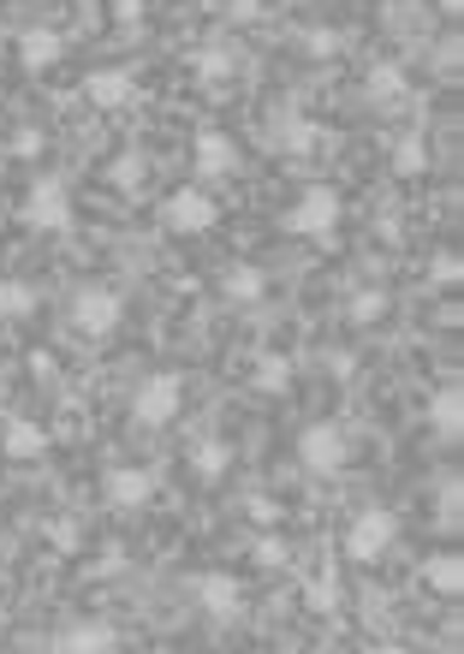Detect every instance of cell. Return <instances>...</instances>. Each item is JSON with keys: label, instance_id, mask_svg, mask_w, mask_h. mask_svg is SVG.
<instances>
[{"label": "cell", "instance_id": "ffe728a7", "mask_svg": "<svg viewBox=\"0 0 464 654\" xmlns=\"http://www.w3.org/2000/svg\"><path fill=\"white\" fill-rule=\"evenodd\" d=\"M394 173H405V179L429 173V143L417 137V131H405V137H394Z\"/></svg>", "mask_w": 464, "mask_h": 654}, {"label": "cell", "instance_id": "7a4b0ae2", "mask_svg": "<svg viewBox=\"0 0 464 654\" xmlns=\"http://www.w3.org/2000/svg\"><path fill=\"white\" fill-rule=\"evenodd\" d=\"M394 535H399V518L387 512V506H369V512H357L352 518V530H345V554L352 559H364V565H375L394 547Z\"/></svg>", "mask_w": 464, "mask_h": 654}, {"label": "cell", "instance_id": "83f0119b", "mask_svg": "<svg viewBox=\"0 0 464 654\" xmlns=\"http://www.w3.org/2000/svg\"><path fill=\"white\" fill-rule=\"evenodd\" d=\"M48 542L60 547V554H71V547H78V523H71V518H54V523H48Z\"/></svg>", "mask_w": 464, "mask_h": 654}, {"label": "cell", "instance_id": "30bf717a", "mask_svg": "<svg viewBox=\"0 0 464 654\" xmlns=\"http://www.w3.org/2000/svg\"><path fill=\"white\" fill-rule=\"evenodd\" d=\"M191 162H197L202 179H227V173L239 167V143H232L227 131L202 125V131H197V143H191Z\"/></svg>", "mask_w": 464, "mask_h": 654}, {"label": "cell", "instance_id": "f1b7e54d", "mask_svg": "<svg viewBox=\"0 0 464 654\" xmlns=\"http://www.w3.org/2000/svg\"><path fill=\"white\" fill-rule=\"evenodd\" d=\"M227 19L232 24H256V19H263V7H256V0H227Z\"/></svg>", "mask_w": 464, "mask_h": 654}, {"label": "cell", "instance_id": "4316f807", "mask_svg": "<svg viewBox=\"0 0 464 654\" xmlns=\"http://www.w3.org/2000/svg\"><path fill=\"white\" fill-rule=\"evenodd\" d=\"M286 559H292V547H286L280 535H263V542H256V565H263V572H280Z\"/></svg>", "mask_w": 464, "mask_h": 654}, {"label": "cell", "instance_id": "484cf974", "mask_svg": "<svg viewBox=\"0 0 464 654\" xmlns=\"http://www.w3.org/2000/svg\"><path fill=\"white\" fill-rule=\"evenodd\" d=\"M387 315V292L382 286H364V292L352 298V322H382Z\"/></svg>", "mask_w": 464, "mask_h": 654}, {"label": "cell", "instance_id": "d6a6232c", "mask_svg": "<svg viewBox=\"0 0 464 654\" xmlns=\"http://www.w3.org/2000/svg\"><path fill=\"white\" fill-rule=\"evenodd\" d=\"M369 654H405V649H399V643H375Z\"/></svg>", "mask_w": 464, "mask_h": 654}, {"label": "cell", "instance_id": "277c9868", "mask_svg": "<svg viewBox=\"0 0 464 654\" xmlns=\"http://www.w3.org/2000/svg\"><path fill=\"white\" fill-rule=\"evenodd\" d=\"M179 404H185V381L173 369H162V375H150V381L137 387V399H132V417L143 429H162V423H173L179 417Z\"/></svg>", "mask_w": 464, "mask_h": 654}, {"label": "cell", "instance_id": "9a60e30c", "mask_svg": "<svg viewBox=\"0 0 464 654\" xmlns=\"http://www.w3.org/2000/svg\"><path fill=\"white\" fill-rule=\"evenodd\" d=\"M54 60H60V31H42L36 24V31L19 36V66L24 71H48Z\"/></svg>", "mask_w": 464, "mask_h": 654}, {"label": "cell", "instance_id": "f546056e", "mask_svg": "<svg viewBox=\"0 0 464 654\" xmlns=\"http://www.w3.org/2000/svg\"><path fill=\"white\" fill-rule=\"evenodd\" d=\"M441 506H446V518H459V476H446V488H441Z\"/></svg>", "mask_w": 464, "mask_h": 654}, {"label": "cell", "instance_id": "ba28073f", "mask_svg": "<svg viewBox=\"0 0 464 654\" xmlns=\"http://www.w3.org/2000/svg\"><path fill=\"white\" fill-rule=\"evenodd\" d=\"M191 595H197V607L214 624H232V619L244 613V589H239V577H232V572H202L197 584H191Z\"/></svg>", "mask_w": 464, "mask_h": 654}, {"label": "cell", "instance_id": "44dd1931", "mask_svg": "<svg viewBox=\"0 0 464 654\" xmlns=\"http://www.w3.org/2000/svg\"><path fill=\"white\" fill-rule=\"evenodd\" d=\"M340 572H333V565H328V572H316V577H303V601H310L316 607V613H333V607H340Z\"/></svg>", "mask_w": 464, "mask_h": 654}, {"label": "cell", "instance_id": "5bb4252c", "mask_svg": "<svg viewBox=\"0 0 464 654\" xmlns=\"http://www.w3.org/2000/svg\"><path fill=\"white\" fill-rule=\"evenodd\" d=\"M429 423L441 441H459V429H464V387L459 381H446L441 392L429 399Z\"/></svg>", "mask_w": 464, "mask_h": 654}, {"label": "cell", "instance_id": "4fadbf2b", "mask_svg": "<svg viewBox=\"0 0 464 654\" xmlns=\"http://www.w3.org/2000/svg\"><path fill=\"white\" fill-rule=\"evenodd\" d=\"M0 453L7 458H42L48 453V429L31 423V417H7V423H0Z\"/></svg>", "mask_w": 464, "mask_h": 654}, {"label": "cell", "instance_id": "ac0fdd59", "mask_svg": "<svg viewBox=\"0 0 464 654\" xmlns=\"http://www.w3.org/2000/svg\"><path fill=\"white\" fill-rule=\"evenodd\" d=\"M227 303H244V310H251V303H263V292H268V280H263V268H251V262H239V268H227Z\"/></svg>", "mask_w": 464, "mask_h": 654}, {"label": "cell", "instance_id": "5b68a950", "mask_svg": "<svg viewBox=\"0 0 464 654\" xmlns=\"http://www.w3.org/2000/svg\"><path fill=\"white\" fill-rule=\"evenodd\" d=\"M24 226L31 232H71V191L60 179H36L24 191Z\"/></svg>", "mask_w": 464, "mask_h": 654}, {"label": "cell", "instance_id": "8fae6325", "mask_svg": "<svg viewBox=\"0 0 464 654\" xmlns=\"http://www.w3.org/2000/svg\"><path fill=\"white\" fill-rule=\"evenodd\" d=\"M84 96L96 101L101 113H125L137 101V78L125 66H108V71H90V84H84Z\"/></svg>", "mask_w": 464, "mask_h": 654}, {"label": "cell", "instance_id": "3957f363", "mask_svg": "<svg viewBox=\"0 0 464 654\" xmlns=\"http://www.w3.org/2000/svg\"><path fill=\"white\" fill-rule=\"evenodd\" d=\"M333 226H340V191L333 185H310L298 209L286 214V232H298V239H333Z\"/></svg>", "mask_w": 464, "mask_h": 654}, {"label": "cell", "instance_id": "7402d4cb", "mask_svg": "<svg viewBox=\"0 0 464 654\" xmlns=\"http://www.w3.org/2000/svg\"><path fill=\"white\" fill-rule=\"evenodd\" d=\"M227 464H232V446H227V441H197V446H191V470L202 476V483L227 476Z\"/></svg>", "mask_w": 464, "mask_h": 654}, {"label": "cell", "instance_id": "7c38bea8", "mask_svg": "<svg viewBox=\"0 0 464 654\" xmlns=\"http://www.w3.org/2000/svg\"><path fill=\"white\" fill-rule=\"evenodd\" d=\"M155 470H137V464H120V470H108V500L120 506V512H137V506L155 500Z\"/></svg>", "mask_w": 464, "mask_h": 654}, {"label": "cell", "instance_id": "d6986e66", "mask_svg": "<svg viewBox=\"0 0 464 654\" xmlns=\"http://www.w3.org/2000/svg\"><path fill=\"white\" fill-rule=\"evenodd\" d=\"M316 143H322V131L303 120L298 108H286V120H280V155H310Z\"/></svg>", "mask_w": 464, "mask_h": 654}, {"label": "cell", "instance_id": "8992f818", "mask_svg": "<svg viewBox=\"0 0 464 654\" xmlns=\"http://www.w3.org/2000/svg\"><path fill=\"white\" fill-rule=\"evenodd\" d=\"M214 221H221V202H214L209 191H173L167 202H162V226L167 232H179V239H191V232H209Z\"/></svg>", "mask_w": 464, "mask_h": 654}, {"label": "cell", "instance_id": "e0dca14e", "mask_svg": "<svg viewBox=\"0 0 464 654\" xmlns=\"http://www.w3.org/2000/svg\"><path fill=\"white\" fill-rule=\"evenodd\" d=\"M191 71L197 78H209V84H221L239 71V48H227V42H209V48H191Z\"/></svg>", "mask_w": 464, "mask_h": 654}, {"label": "cell", "instance_id": "52a82bcc", "mask_svg": "<svg viewBox=\"0 0 464 654\" xmlns=\"http://www.w3.org/2000/svg\"><path fill=\"white\" fill-rule=\"evenodd\" d=\"M298 458L310 476H340L345 470V429L340 423H310L298 434Z\"/></svg>", "mask_w": 464, "mask_h": 654}, {"label": "cell", "instance_id": "d4e9b609", "mask_svg": "<svg viewBox=\"0 0 464 654\" xmlns=\"http://www.w3.org/2000/svg\"><path fill=\"white\" fill-rule=\"evenodd\" d=\"M31 310H36V286L0 280V315H31Z\"/></svg>", "mask_w": 464, "mask_h": 654}, {"label": "cell", "instance_id": "6da1fadb", "mask_svg": "<svg viewBox=\"0 0 464 654\" xmlns=\"http://www.w3.org/2000/svg\"><path fill=\"white\" fill-rule=\"evenodd\" d=\"M125 303L113 286H78V298H71V328L90 333V340H108L113 328H120Z\"/></svg>", "mask_w": 464, "mask_h": 654}, {"label": "cell", "instance_id": "cb8c5ba5", "mask_svg": "<svg viewBox=\"0 0 464 654\" xmlns=\"http://www.w3.org/2000/svg\"><path fill=\"white\" fill-rule=\"evenodd\" d=\"M286 381H292V363H286L280 352H263V357H256V387H263V392H280Z\"/></svg>", "mask_w": 464, "mask_h": 654}, {"label": "cell", "instance_id": "603a6c76", "mask_svg": "<svg viewBox=\"0 0 464 654\" xmlns=\"http://www.w3.org/2000/svg\"><path fill=\"white\" fill-rule=\"evenodd\" d=\"M423 577H429V589L459 595V589H464V559H459V554H434V559L423 565Z\"/></svg>", "mask_w": 464, "mask_h": 654}, {"label": "cell", "instance_id": "2e32d148", "mask_svg": "<svg viewBox=\"0 0 464 654\" xmlns=\"http://www.w3.org/2000/svg\"><path fill=\"white\" fill-rule=\"evenodd\" d=\"M364 90H369V101H375V108H394V101H399L405 90H411V84H405V66H399V60H375V66H369V84H364Z\"/></svg>", "mask_w": 464, "mask_h": 654}, {"label": "cell", "instance_id": "9c48e42d", "mask_svg": "<svg viewBox=\"0 0 464 654\" xmlns=\"http://www.w3.org/2000/svg\"><path fill=\"white\" fill-rule=\"evenodd\" d=\"M113 649H120V631L108 619H71L54 636V654H113Z\"/></svg>", "mask_w": 464, "mask_h": 654}, {"label": "cell", "instance_id": "1f68e13d", "mask_svg": "<svg viewBox=\"0 0 464 654\" xmlns=\"http://www.w3.org/2000/svg\"><path fill=\"white\" fill-rule=\"evenodd\" d=\"M113 12H120V19L132 24V19H137V0H113Z\"/></svg>", "mask_w": 464, "mask_h": 654}, {"label": "cell", "instance_id": "4dcf8cb0", "mask_svg": "<svg viewBox=\"0 0 464 654\" xmlns=\"http://www.w3.org/2000/svg\"><path fill=\"white\" fill-rule=\"evenodd\" d=\"M434 280L453 286V280H459V256H441V262H434Z\"/></svg>", "mask_w": 464, "mask_h": 654}]
</instances>
